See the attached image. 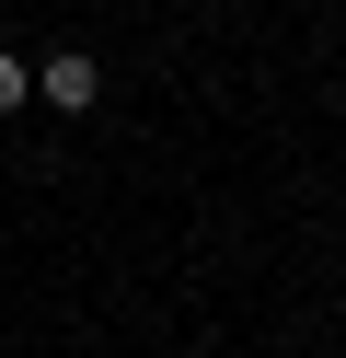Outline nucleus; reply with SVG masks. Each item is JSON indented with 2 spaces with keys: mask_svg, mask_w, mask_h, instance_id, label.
Instances as JSON below:
<instances>
[{
  "mask_svg": "<svg viewBox=\"0 0 346 358\" xmlns=\"http://www.w3.org/2000/svg\"><path fill=\"white\" fill-rule=\"evenodd\" d=\"M92 93H104V70H92L81 47H58V58L35 70V104H58V116H92Z\"/></svg>",
  "mask_w": 346,
  "mask_h": 358,
  "instance_id": "f257e3e1",
  "label": "nucleus"
},
{
  "mask_svg": "<svg viewBox=\"0 0 346 358\" xmlns=\"http://www.w3.org/2000/svg\"><path fill=\"white\" fill-rule=\"evenodd\" d=\"M23 93H35V81H23V58H0V116H23Z\"/></svg>",
  "mask_w": 346,
  "mask_h": 358,
  "instance_id": "f03ea898",
  "label": "nucleus"
}]
</instances>
